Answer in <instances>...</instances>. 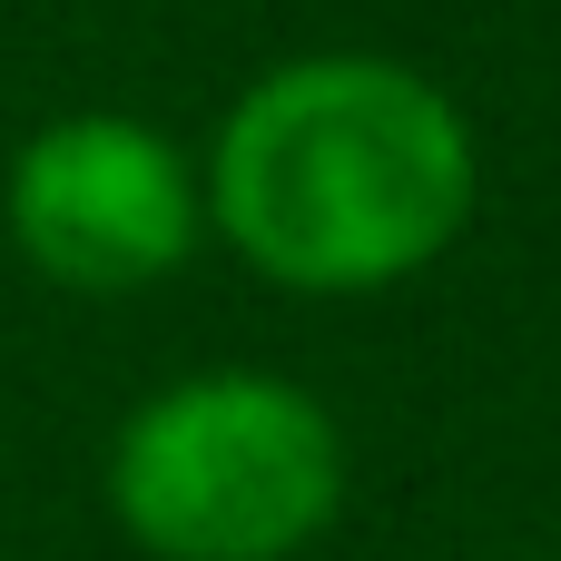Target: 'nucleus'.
<instances>
[{"mask_svg": "<svg viewBox=\"0 0 561 561\" xmlns=\"http://www.w3.org/2000/svg\"><path fill=\"white\" fill-rule=\"evenodd\" d=\"M207 237L286 296H385L454 256L483 148L454 89L385 49H306L247 79L197 168Z\"/></svg>", "mask_w": 561, "mask_h": 561, "instance_id": "nucleus-1", "label": "nucleus"}, {"mask_svg": "<svg viewBox=\"0 0 561 561\" xmlns=\"http://www.w3.org/2000/svg\"><path fill=\"white\" fill-rule=\"evenodd\" d=\"M345 513V424L266 365H207L108 434V523L148 561H296Z\"/></svg>", "mask_w": 561, "mask_h": 561, "instance_id": "nucleus-2", "label": "nucleus"}, {"mask_svg": "<svg viewBox=\"0 0 561 561\" xmlns=\"http://www.w3.org/2000/svg\"><path fill=\"white\" fill-rule=\"evenodd\" d=\"M0 227L30 276L69 296H138L197 256L207 197H197V158L168 128L128 108H69L10 148Z\"/></svg>", "mask_w": 561, "mask_h": 561, "instance_id": "nucleus-3", "label": "nucleus"}]
</instances>
